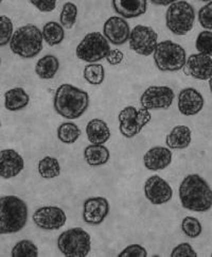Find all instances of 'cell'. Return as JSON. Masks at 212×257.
I'll use <instances>...</instances> for the list:
<instances>
[{
	"label": "cell",
	"instance_id": "10",
	"mask_svg": "<svg viewBox=\"0 0 212 257\" xmlns=\"http://www.w3.org/2000/svg\"><path fill=\"white\" fill-rule=\"evenodd\" d=\"M158 35L152 27L138 25L131 31L130 48L137 54L143 57H149L153 54L156 46H157Z\"/></svg>",
	"mask_w": 212,
	"mask_h": 257
},
{
	"label": "cell",
	"instance_id": "15",
	"mask_svg": "<svg viewBox=\"0 0 212 257\" xmlns=\"http://www.w3.org/2000/svg\"><path fill=\"white\" fill-rule=\"evenodd\" d=\"M130 25L127 24L123 17L112 16L104 24L103 35L113 45H124L130 39Z\"/></svg>",
	"mask_w": 212,
	"mask_h": 257
},
{
	"label": "cell",
	"instance_id": "19",
	"mask_svg": "<svg viewBox=\"0 0 212 257\" xmlns=\"http://www.w3.org/2000/svg\"><path fill=\"white\" fill-rule=\"evenodd\" d=\"M172 162V152L165 147H154L143 157V163L146 169L158 171L167 168Z\"/></svg>",
	"mask_w": 212,
	"mask_h": 257
},
{
	"label": "cell",
	"instance_id": "18",
	"mask_svg": "<svg viewBox=\"0 0 212 257\" xmlns=\"http://www.w3.org/2000/svg\"><path fill=\"white\" fill-rule=\"evenodd\" d=\"M185 66L187 75L197 80H208L212 75V59L205 54H191Z\"/></svg>",
	"mask_w": 212,
	"mask_h": 257
},
{
	"label": "cell",
	"instance_id": "26",
	"mask_svg": "<svg viewBox=\"0 0 212 257\" xmlns=\"http://www.w3.org/2000/svg\"><path fill=\"white\" fill-rule=\"evenodd\" d=\"M43 38L44 41L49 46L60 45L64 39H65V31L64 27L55 22H49L44 26L43 28Z\"/></svg>",
	"mask_w": 212,
	"mask_h": 257
},
{
	"label": "cell",
	"instance_id": "41",
	"mask_svg": "<svg viewBox=\"0 0 212 257\" xmlns=\"http://www.w3.org/2000/svg\"><path fill=\"white\" fill-rule=\"evenodd\" d=\"M209 87H210V90H211V93H212V75L209 78Z\"/></svg>",
	"mask_w": 212,
	"mask_h": 257
},
{
	"label": "cell",
	"instance_id": "45",
	"mask_svg": "<svg viewBox=\"0 0 212 257\" xmlns=\"http://www.w3.org/2000/svg\"><path fill=\"white\" fill-rule=\"evenodd\" d=\"M0 62H2V59H0Z\"/></svg>",
	"mask_w": 212,
	"mask_h": 257
},
{
	"label": "cell",
	"instance_id": "38",
	"mask_svg": "<svg viewBox=\"0 0 212 257\" xmlns=\"http://www.w3.org/2000/svg\"><path fill=\"white\" fill-rule=\"evenodd\" d=\"M30 4H32L39 11L48 13L52 12L55 7H57L58 0H29Z\"/></svg>",
	"mask_w": 212,
	"mask_h": 257
},
{
	"label": "cell",
	"instance_id": "35",
	"mask_svg": "<svg viewBox=\"0 0 212 257\" xmlns=\"http://www.w3.org/2000/svg\"><path fill=\"white\" fill-rule=\"evenodd\" d=\"M198 22L202 28L212 30V2H209L198 11Z\"/></svg>",
	"mask_w": 212,
	"mask_h": 257
},
{
	"label": "cell",
	"instance_id": "21",
	"mask_svg": "<svg viewBox=\"0 0 212 257\" xmlns=\"http://www.w3.org/2000/svg\"><path fill=\"white\" fill-rule=\"evenodd\" d=\"M192 141V133L187 125L174 126L171 132L167 135L165 144L171 149L182 150L190 146Z\"/></svg>",
	"mask_w": 212,
	"mask_h": 257
},
{
	"label": "cell",
	"instance_id": "7",
	"mask_svg": "<svg viewBox=\"0 0 212 257\" xmlns=\"http://www.w3.org/2000/svg\"><path fill=\"white\" fill-rule=\"evenodd\" d=\"M58 246L67 257H86L91 247L90 236L81 227L69 228L59 236Z\"/></svg>",
	"mask_w": 212,
	"mask_h": 257
},
{
	"label": "cell",
	"instance_id": "40",
	"mask_svg": "<svg viewBox=\"0 0 212 257\" xmlns=\"http://www.w3.org/2000/svg\"><path fill=\"white\" fill-rule=\"evenodd\" d=\"M150 2L156 6H170L175 2H178V0H150Z\"/></svg>",
	"mask_w": 212,
	"mask_h": 257
},
{
	"label": "cell",
	"instance_id": "5",
	"mask_svg": "<svg viewBox=\"0 0 212 257\" xmlns=\"http://www.w3.org/2000/svg\"><path fill=\"white\" fill-rule=\"evenodd\" d=\"M153 56L156 67L164 72H174L182 69L187 61L185 49L172 41L158 43Z\"/></svg>",
	"mask_w": 212,
	"mask_h": 257
},
{
	"label": "cell",
	"instance_id": "6",
	"mask_svg": "<svg viewBox=\"0 0 212 257\" xmlns=\"http://www.w3.org/2000/svg\"><path fill=\"white\" fill-rule=\"evenodd\" d=\"M195 11L189 3L179 0L169 6L165 13L167 28L176 35H186L193 28Z\"/></svg>",
	"mask_w": 212,
	"mask_h": 257
},
{
	"label": "cell",
	"instance_id": "46",
	"mask_svg": "<svg viewBox=\"0 0 212 257\" xmlns=\"http://www.w3.org/2000/svg\"><path fill=\"white\" fill-rule=\"evenodd\" d=\"M211 256H212V253H211Z\"/></svg>",
	"mask_w": 212,
	"mask_h": 257
},
{
	"label": "cell",
	"instance_id": "27",
	"mask_svg": "<svg viewBox=\"0 0 212 257\" xmlns=\"http://www.w3.org/2000/svg\"><path fill=\"white\" fill-rule=\"evenodd\" d=\"M39 173L44 179L51 180L58 178L61 174V166L57 159L46 157L39 163Z\"/></svg>",
	"mask_w": 212,
	"mask_h": 257
},
{
	"label": "cell",
	"instance_id": "23",
	"mask_svg": "<svg viewBox=\"0 0 212 257\" xmlns=\"http://www.w3.org/2000/svg\"><path fill=\"white\" fill-rule=\"evenodd\" d=\"M30 102V97L22 87H15L5 94V107L8 111L17 112L25 108Z\"/></svg>",
	"mask_w": 212,
	"mask_h": 257
},
{
	"label": "cell",
	"instance_id": "22",
	"mask_svg": "<svg viewBox=\"0 0 212 257\" xmlns=\"http://www.w3.org/2000/svg\"><path fill=\"white\" fill-rule=\"evenodd\" d=\"M86 134L89 143L94 145L105 144L110 137V130L102 119H91L86 126Z\"/></svg>",
	"mask_w": 212,
	"mask_h": 257
},
{
	"label": "cell",
	"instance_id": "30",
	"mask_svg": "<svg viewBox=\"0 0 212 257\" xmlns=\"http://www.w3.org/2000/svg\"><path fill=\"white\" fill-rule=\"evenodd\" d=\"M11 255L13 257H38L39 249L34 242L25 239L14 245Z\"/></svg>",
	"mask_w": 212,
	"mask_h": 257
},
{
	"label": "cell",
	"instance_id": "8",
	"mask_svg": "<svg viewBox=\"0 0 212 257\" xmlns=\"http://www.w3.org/2000/svg\"><path fill=\"white\" fill-rule=\"evenodd\" d=\"M110 51L109 42L100 32H90L78 45L77 57L87 63H97L106 59Z\"/></svg>",
	"mask_w": 212,
	"mask_h": 257
},
{
	"label": "cell",
	"instance_id": "31",
	"mask_svg": "<svg viewBox=\"0 0 212 257\" xmlns=\"http://www.w3.org/2000/svg\"><path fill=\"white\" fill-rule=\"evenodd\" d=\"M78 7L72 3H66L63 6L62 12L60 15L61 25L66 29H71L77 22Z\"/></svg>",
	"mask_w": 212,
	"mask_h": 257
},
{
	"label": "cell",
	"instance_id": "11",
	"mask_svg": "<svg viewBox=\"0 0 212 257\" xmlns=\"http://www.w3.org/2000/svg\"><path fill=\"white\" fill-rule=\"evenodd\" d=\"M175 94L169 86H150L140 98V104L146 109H167L174 102Z\"/></svg>",
	"mask_w": 212,
	"mask_h": 257
},
{
	"label": "cell",
	"instance_id": "3",
	"mask_svg": "<svg viewBox=\"0 0 212 257\" xmlns=\"http://www.w3.org/2000/svg\"><path fill=\"white\" fill-rule=\"evenodd\" d=\"M28 221L26 202L16 196L0 198V235L22 231Z\"/></svg>",
	"mask_w": 212,
	"mask_h": 257
},
{
	"label": "cell",
	"instance_id": "29",
	"mask_svg": "<svg viewBox=\"0 0 212 257\" xmlns=\"http://www.w3.org/2000/svg\"><path fill=\"white\" fill-rule=\"evenodd\" d=\"M84 79L91 85H101L105 79V69L103 65L89 63L84 68Z\"/></svg>",
	"mask_w": 212,
	"mask_h": 257
},
{
	"label": "cell",
	"instance_id": "42",
	"mask_svg": "<svg viewBox=\"0 0 212 257\" xmlns=\"http://www.w3.org/2000/svg\"><path fill=\"white\" fill-rule=\"evenodd\" d=\"M198 2H204V3H209V2H212V0H198Z\"/></svg>",
	"mask_w": 212,
	"mask_h": 257
},
{
	"label": "cell",
	"instance_id": "24",
	"mask_svg": "<svg viewBox=\"0 0 212 257\" xmlns=\"http://www.w3.org/2000/svg\"><path fill=\"white\" fill-rule=\"evenodd\" d=\"M109 150L103 145H89L84 150V159L89 166H102L109 161Z\"/></svg>",
	"mask_w": 212,
	"mask_h": 257
},
{
	"label": "cell",
	"instance_id": "33",
	"mask_svg": "<svg viewBox=\"0 0 212 257\" xmlns=\"http://www.w3.org/2000/svg\"><path fill=\"white\" fill-rule=\"evenodd\" d=\"M195 47L199 53L212 57V32L209 30L200 32L196 39Z\"/></svg>",
	"mask_w": 212,
	"mask_h": 257
},
{
	"label": "cell",
	"instance_id": "2",
	"mask_svg": "<svg viewBox=\"0 0 212 257\" xmlns=\"http://www.w3.org/2000/svg\"><path fill=\"white\" fill-rule=\"evenodd\" d=\"M89 106V96L85 90L71 84H63L55 91L54 111L66 119H77Z\"/></svg>",
	"mask_w": 212,
	"mask_h": 257
},
{
	"label": "cell",
	"instance_id": "13",
	"mask_svg": "<svg viewBox=\"0 0 212 257\" xmlns=\"http://www.w3.org/2000/svg\"><path fill=\"white\" fill-rule=\"evenodd\" d=\"M144 195L154 205L167 203L173 196V190L169 183L158 176H152L144 184Z\"/></svg>",
	"mask_w": 212,
	"mask_h": 257
},
{
	"label": "cell",
	"instance_id": "16",
	"mask_svg": "<svg viewBox=\"0 0 212 257\" xmlns=\"http://www.w3.org/2000/svg\"><path fill=\"white\" fill-rule=\"evenodd\" d=\"M25 167L22 155L13 149L0 151V177L3 179H12L17 177Z\"/></svg>",
	"mask_w": 212,
	"mask_h": 257
},
{
	"label": "cell",
	"instance_id": "34",
	"mask_svg": "<svg viewBox=\"0 0 212 257\" xmlns=\"http://www.w3.org/2000/svg\"><path fill=\"white\" fill-rule=\"evenodd\" d=\"M181 229L183 234L190 238H196L201 234V224L194 217H186L181 222Z\"/></svg>",
	"mask_w": 212,
	"mask_h": 257
},
{
	"label": "cell",
	"instance_id": "28",
	"mask_svg": "<svg viewBox=\"0 0 212 257\" xmlns=\"http://www.w3.org/2000/svg\"><path fill=\"white\" fill-rule=\"evenodd\" d=\"M81 134V128L73 122H64L58 128L59 140L67 145L76 143Z\"/></svg>",
	"mask_w": 212,
	"mask_h": 257
},
{
	"label": "cell",
	"instance_id": "44",
	"mask_svg": "<svg viewBox=\"0 0 212 257\" xmlns=\"http://www.w3.org/2000/svg\"><path fill=\"white\" fill-rule=\"evenodd\" d=\"M0 127H2V122H0Z\"/></svg>",
	"mask_w": 212,
	"mask_h": 257
},
{
	"label": "cell",
	"instance_id": "36",
	"mask_svg": "<svg viewBox=\"0 0 212 257\" xmlns=\"http://www.w3.org/2000/svg\"><path fill=\"white\" fill-rule=\"evenodd\" d=\"M171 256L172 257H196L197 254L194 250H193L191 244H189L188 242H183L174 247L171 253Z\"/></svg>",
	"mask_w": 212,
	"mask_h": 257
},
{
	"label": "cell",
	"instance_id": "17",
	"mask_svg": "<svg viewBox=\"0 0 212 257\" xmlns=\"http://www.w3.org/2000/svg\"><path fill=\"white\" fill-rule=\"evenodd\" d=\"M205 100L195 88H185L178 95V109L185 116H194L204 107Z\"/></svg>",
	"mask_w": 212,
	"mask_h": 257
},
{
	"label": "cell",
	"instance_id": "32",
	"mask_svg": "<svg viewBox=\"0 0 212 257\" xmlns=\"http://www.w3.org/2000/svg\"><path fill=\"white\" fill-rule=\"evenodd\" d=\"M13 35V23L6 15H0V47L10 44Z\"/></svg>",
	"mask_w": 212,
	"mask_h": 257
},
{
	"label": "cell",
	"instance_id": "37",
	"mask_svg": "<svg viewBox=\"0 0 212 257\" xmlns=\"http://www.w3.org/2000/svg\"><path fill=\"white\" fill-rule=\"evenodd\" d=\"M119 257H146L147 252L140 244H131L118 255Z\"/></svg>",
	"mask_w": 212,
	"mask_h": 257
},
{
	"label": "cell",
	"instance_id": "43",
	"mask_svg": "<svg viewBox=\"0 0 212 257\" xmlns=\"http://www.w3.org/2000/svg\"><path fill=\"white\" fill-rule=\"evenodd\" d=\"M3 3V0H0V4H2Z\"/></svg>",
	"mask_w": 212,
	"mask_h": 257
},
{
	"label": "cell",
	"instance_id": "12",
	"mask_svg": "<svg viewBox=\"0 0 212 257\" xmlns=\"http://www.w3.org/2000/svg\"><path fill=\"white\" fill-rule=\"evenodd\" d=\"M32 219L36 226L46 231H55L66 224L67 216L60 207L44 206L35 210Z\"/></svg>",
	"mask_w": 212,
	"mask_h": 257
},
{
	"label": "cell",
	"instance_id": "1",
	"mask_svg": "<svg viewBox=\"0 0 212 257\" xmlns=\"http://www.w3.org/2000/svg\"><path fill=\"white\" fill-rule=\"evenodd\" d=\"M179 199L186 209L205 213L212 207V189L198 174H189L180 183Z\"/></svg>",
	"mask_w": 212,
	"mask_h": 257
},
{
	"label": "cell",
	"instance_id": "25",
	"mask_svg": "<svg viewBox=\"0 0 212 257\" xmlns=\"http://www.w3.org/2000/svg\"><path fill=\"white\" fill-rule=\"evenodd\" d=\"M60 68V62L57 57L52 54H47L43 57L36 63L35 72L39 78L43 80H50L53 79L57 75Z\"/></svg>",
	"mask_w": 212,
	"mask_h": 257
},
{
	"label": "cell",
	"instance_id": "4",
	"mask_svg": "<svg viewBox=\"0 0 212 257\" xmlns=\"http://www.w3.org/2000/svg\"><path fill=\"white\" fill-rule=\"evenodd\" d=\"M43 33L34 25H26L18 28L12 35L10 48L16 56L32 59L43 50Z\"/></svg>",
	"mask_w": 212,
	"mask_h": 257
},
{
	"label": "cell",
	"instance_id": "20",
	"mask_svg": "<svg viewBox=\"0 0 212 257\" xmlns=\"http://www.w3.org/2000/svg\"><path fill=\"white\" fill-rule=\"evenodd\" d=\"M113 8L123 18H136L143 15L147 9V0H113Z\"/></svg>",
	"mask_w": 212,
	"mask_h": 257
},
{
	"label": "cell",
	"instance_id": "39",
	"mask_svg": "<svg viewBox=\"0 0 212 257\" xmlns=\"http://www.w3.org/2000/svg\"><path fill=\"white\" fill-rule=\"evenodd\" d=\"M123 59H124V54L119 49H114V50L110 49L109 53L107 54V57H106L107 63L110 64V65H113V66L119 65V64L123 61Z\"/></svg>",
	"mask_w": 212,
	"mask_h": 257
},
{
	"label": "cell",
	"instance_id": "14",
	"mask_svg": "<svg viewBox=\"0 0 212 257\" xmlns=\"http://www.w3.org/2000/svg\"><path fill=\"white\" fill-rule=\"evenodd\" d=\"M109 213V203L106 198L93 197L84 202L83 220L90 225L102 223Z\"/></svg>",
	"mask_w": 212,
	"mask_h": 257
},
{
	"label": "cell",
	"instance_id": "9",
	"mask_svg": "<svg viewBox=\"0 0 212 257\" xmlns=\"http://www.w3.org/2000/svg\"><path fill=\"white\" fill-rule=\"evenodd\" d=\"M151 118L152 115L149 109L126 106L118 116L120 133L126 139H132L142 131L143 126L151 121Z\"/></svg>",
	"mask_w": 212,
	"mask_h": 257
}]
</instances>
